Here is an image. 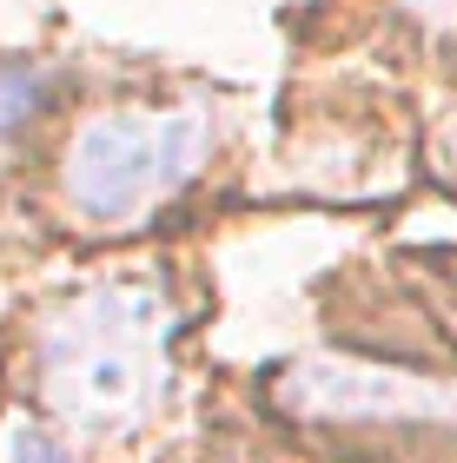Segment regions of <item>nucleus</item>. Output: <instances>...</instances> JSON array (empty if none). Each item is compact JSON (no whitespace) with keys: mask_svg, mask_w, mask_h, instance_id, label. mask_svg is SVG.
<instances>
[{"mask_svg":"<svg viewBox=\"0 0 457 463\" xmlns=\"http://www.w3.org/2000/svg\"><path fill=\"white\" fill-rule=\"evenodd\" d=\"M159 331L166 318L147 291H93L60 311L40 345L53 411L87 430L139 424L159 391Z\"/></svg>","mask_w":457,"mask_h":463,"instance_id":"nucleus-1","label":"nucleus"},{"mask_svg":"<svg viewBox=\"0 0 457 463\" xmlns=\"http://www.w3.org/2000/svg\"><path fill=\"white\" fill-rule=\"evenodd\" d=\"M205 146H213V113L199 107L166 113V119H133V113L93 119L73 139V173H67L73 205L100 225L133 219L199 173Z\"/></svg>","mask_w":457,"mask_h":463,"instance_id":"nucleus-2","label":"nucleus"},{"mask_svg":"<svg viewBox=\"0 0 457 463\" xmlns=\"http://www.w3.org/2000/svg\"><path fill=\"white\" fill-rule=\"evenodd\" d=\"M285 404L311 417H457V391H438L405 371H371V364H305L285 377Z\"/></svg>","mask_w":457,"mask_h":463,"instance_id":"nucleus-3","label":"nucleus"},{"mask_svg":"<svg viewBox=\"0 0 457 463\" xmlns=\"http://www.w3.org/2000/svg\"><path fill=\"white\" fill-rule=\"evenodd\" d=\"M40 99H47V80H40L33 67H7L0 73V139H7L14 126H27Z\"/></svg>","mask_w":457,"mask_h":463,"instance_id":"nucleus-4","label":"nucleus"},{"mask_svg":"<svg viewBox=\"0 0 457 463\" xmlns=\"http://www.w3.org/2000/svg\"><path fill=\"white\" fill-rule=\"evenodd\" d=\"M14 463H73V457L47 430H14Z\"/></svg>","mask_w":457,"mask_h":463,"instance_id":"nucleus-5","label":"nucleus"},{"mask_svg":"<svg viewBox=\"0 0 457 463\" xmlns=\"http://www.w3.org/2000/svg\"><path fill=\"white\" fill-rule=\"evenodd\" d=\"M418 14H431V20H444V27L457 33V0H411Z\"/></svg>","mask_w":457,"mask_h":463,"instance_id":"nucleus-6","label":"nucleus"}]
</instances>
